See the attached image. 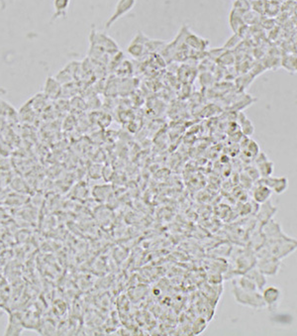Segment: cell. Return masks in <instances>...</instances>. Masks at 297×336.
<instances>
[{
	"label": "cell",
	"instance_id": "cell-1",
	"mask_svg": "<svg viewBox=\"0 0 297 336\" xmlns=\"http://www.w3.org/2000/svg\"><path fill=\"white\" fill-rule=\"evenodd\" d=\"M233 294L237 302L243 305L254 308H259L265 305V302L262 297L260 296V294L257 291L243 289L236 283H234L233 285Z\"/></svg>",
	"mask_w": 297,
	"mask_h": 336
},
{
	"label": "cell",
	"instance_id": "cell-2",
	"mask_svg": "<svg viewBox=\"0 0 297 336\" xmlns=\"http://www.w3.org/2000/svg\"><path fill=\"white\" fill-rule=\"evenodd\" d=\"M137 0H118L111 16L105 23V30L110 29L112 26L123 16L128 14L135 7Z\"/></svg>",
	"mask_w": 297,
	"mask_h": 336
},
{
	"label": "cell",
	"instance_id": "cell-3",
	"mask_svg": "<svg viewBox=\"0 0 297 336\" xmlns=\"http://www.w3.org/2000/svg\"><path fill=\"white\" fill-rule=\"evenodd\" d=\"M148 40L150 39L148 37H146L142 32H138L137 36L132 40L131 44L129 45V47L127 49L128 53L132 57L140 58L145 53L146 45H147Z\"/></svg>",
	"mask_w": 297,
	"mask_h": 336
},
{
	"label": "cell",
	"instance_id": "cell-4",
	"mask_svg": "<svg viewBox=\"0 0 297 336\" xmlns=\"http://www.w3.org/2000/svg\"><path fill=\"white\" fill-rule=\"evenodd\" d=\"M260 184H262L266 187H269L271 190L275 191L276 193H281L283 192L288 186V182L286 178H270V177H266V178H262V180H260Z\"/></svg>",
	"mask_w": 297,
	"mask_h": 336
},
{
	"label": "cell",
	"instance_id": "cell-5",
	"mask_svg": "<svg viewBox=\"0 0 297 336\" xmlns=\"http://www.w3.org/2000/svg\"><path fill=\"white\" fill-rule=\"evenodd\" d=\"M71 0H54V14L51 18V23L56 22L58 19H66L68 16V9L70 7Z\"/></svg>",
	"mask_w": 297,
	"mask_h": 336
},
{
	"label": "cell",
	"instance_id": "cell-6",
	"mask_svg": "<svg viewBox=\"0 0 297 336\" xmlns=\"http://www.w3.org/2000/svg\"><path fill=\"white\" fill-rule=\"evenodd\" d=\"M276 262L277 261L275 260V257H273L270 254L269 256L261 257L259 261V269H260V273H264L268 275L275 274L278 269Z\"/></svg>",
	"mask_w": 297,
	"mask_h": 336
},
{
	"label": "cell",
	"instance_id": "cell-7",
	"mask_svg": "<svg viewBox=\"0 0 297 336\" xmlns=\"http://www.w3.org/2000/svg\"><path fill=\"white\" fill-rule=\"evenodd\" d=\"M229 22H230V26L233 30V32L235 34H239L240 35V32L241 30L244 28L245 26V20H244V14L237 11L236 9H233L230 13V19H229Z\"/></svg>",
	"mask_w": 297,
	"mask_h": 336
},
{
	"label": "cell",
	"instance_id": "cell-8",
	"mask_svg": "<svg viewBox=\"0 0 297 336\" xmlns=\"http://www.w3.org/2000/svg\"><path fill=\"white\" fill-rule=\"evenodd\" d=\"M257 164L259 167V172L262 178L269 177L272 174L273 164L267 160V158L263 153L259 154V157L257 159Z\"/></svg>",
	"mask_w": 297,
	"mask_h": 336
},
{
	"label": "cell",
	"instance_id": "cell-9",
	"mask_svg": "<svg viewBox=\"0 0 297 336\" xmlns=\"http://www.w3.org/2000/svg\"><path fill=\"white\" fill-rule=\"evenodd\" d=\"M186 43L190 47L198 51H204L209 45V42L203 38H200L193 33H187Z\"/></svg>",
	"mask_w": 297,
	"mask_h": 336
},
{
	"label": "cell",
	"instance_id": "cell-10",
	"mask_svg": "<svg viewBox=\"0 0 297 336\" xmlns=\"http://www.w3.org/2000/svg\"><path fill=\"white\" fill-rule=\"evenodd\" d=\"M262 299L268 307L274 306L280 299V291L275 287H268L262 294Z\"/></svg>",
	"mask_w": 297,
	"mask_h": 336
},
{
	"label": "cell",
	"instance_id": "cell-11",
	"mask_svg": "<svg viewBox=\"0 0 297 336\" xmlns=\"http://www.w3.org/2000/svg\"><path fill=\"white\" fill-rule=\"evenodd\" d=\"M45 93L51 97H57L62 92V86L60 84V81L55 79L54 77L49 76L45 83Z\"/></svg>",
	"mask_w": 297,
	"mask_h": 336
},
{
	"label": "cell",
	"instance_id": "cell-12",
	"mask_svg": "<svg viewBox=\"0 0 297 336\" xmlns=\"http://www.w3.org/2000/svg\"><path fill=\"white\" fill-rule=\"evenodd\" d=\"M271 189L262 184H260L258 187L254 189V198L256 201L260 202V203H263L265 202L271 195Z\"/></svg>",
	"mask_w": 297,
	"mask_h": 336
},
{
	"label": "cell",
	"instance_id": "cell-13",
	"mask_svg": "<svg viewBox=\"0 0 297 336\" xmlns=\"http://www.w3.org/2000/svg\"><path fill=\"white\" fill-rule=\"evenodd\" d=\"M240 124H241L242 130L245 133V135L251 136L254 133V126H253L252 122L243 113L240 114Z\"/></svg>",
	"mask_w": 297,
	"mask_h": 336
},
{
	"label": "cell",
	"instance_id": "cell-14",
	"mask_svg": "<svg viewBox=\"0 0 297 336\" xmlns=\"http://www.w3.org/2000/svg\"><path fill=\"white\" fill-rule=\"evenodd\" d=\"M252 8V4L248 0H236L234 3V9L245 14L250 11Z\"/></svg>",
	"mask_w": 297,
	"mask_h": 336
},
{
	"label": "cell",
	"instance_id": "cell-15",
	"mask_svg": "<svg viewBox=\"0 0 297 336\" xmlns=\"http://www.w3.org/2000/svg\"><path fill=\"white\" fill-rule=\"evenodd\" d=\"M282 67L287 71L295 73L297 72V58L295 57H287L282 61Z\"/></svg>",
	"mask_w": 297,
	"mask_h": 336
},
{
	"label": "cell",
	"instance_id": "cell-16",
	"mask_svg": "<svg viewBox=\"0 0 297 336\" xmlns=\"http://www.w3.org/2000/svg\"><path fill=\"white\" fill-rule=\"evenodd\" d=\"M10 153H11L10 146L7 144L4 137L0 134V156L7 158L10 155Z\"/></svg>",
	"mask_w": 297,
	"mask_h": 336
},
{
	"label": "cell",
	"instance_id": "cell-17",
	"mask_svg": "<svg viewBox=\"0 0 297 336\" xmlns=\"http://www.w3.org/2000/svg\"><path fill=\"white\" fill-rule=\"evenodd\" d=\"M10 169H11V165H10L9 160L2 157V159H0V171L9 172Z\"/></svg>",
	"mask_w": 297,
	"mask_h": 336
},
{
	"label": "cell",
	"instance_id": "cell-18",
	"mask_svg": "<svg viewBox=\"0 0 297 336\" xmlns=\"http://www.w3.org/2000/svg\"><path fill=\"white\" fill-rule=\"evenodd\" d=\"M249 150L252 153V155H259L260 154V148L258 146V144L255 141H251L249 144Z\"/></svg>",
	"mask_w": 297,
	"mask_h": 336
},
{
	"label": "cell",
	"instance_id": "cell-19",
	"mask_svg": "<svg viewBox=\"0 0 297 336\" xmlns=\"http://www.w3.org/2000/svg\"><path fill=\"white\" fill-rule=\"evenodd\" d=\"M7 8V0H0V11H4Z\"/></svg>",
	"mask_w": 297,
	"mask_h": 336
},
{
	"label": "cell",
	"instance_id": "cell-20",
	"mask_svg": "<svg viewBox=\"0 0 297 336\" xmlns=\"http://www.w3.org/2000/svg\"><path fill=\"white\" fill-rule=\"evenodd\" d=\"M6 92H7V91H6L4 88H0V96L6 94Z\"/></svg>",
	"mask_w": 297,
	"mask_h": 336
},
{
	"label": "cell",
	"instance_id": "cell-21",
	"mask_svg": "<svg viewBox=\"0 0 297 336\" xmlns=\"http://www.w3.org/2000/svg\"><path fill=\"white\" fill-rule=\"evenodd\" d=\"M0 187H1V183H0Z\"/></svg>",
	"mask_w": 297,
	"mask_h": 336
}]
</instances>
